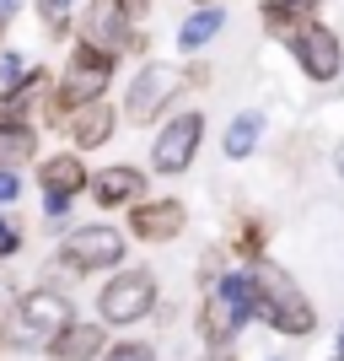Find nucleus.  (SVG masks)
I'll list each match as a JSON object with an SVG mask.
<instances>
[{"instance_id":"f257e3e1","label":"nucleus","mask_w":344,"mask_h":361,"mask_svg":"<svg viewBox=\"0 0 344 361\" xmlns=\"http://www.w3.org/2000/svg\"><path fill=\"white\" fill-rule=\"evenodd\" d=\"M253 291H258V318H264L274 334L296 340V334H312V329H317L312 302L301 297V286L280 270V264H269V259H253Z\"/></svg>"},{"instance_id":"f03ea898","label":"nucleus","mask_w":344,"mask_h":361,"mask_svg":"<svg viewBox=\"0 0 344 361\" xmlns=\"http://www.w3.org/2000/svg\"><path fill=\"white\" fill-rule=\"evenodd\" d=\"M70 324V302L49 286H32L27 297H11L6 307V345L11 350H49V340Z\"/></svg>"},{"instance_id":"7ed1b4c3","label":"nucleus","mask_w":344,"mask_h":361,"mask_svg":"<svg viewBox=\"0 0 344 361\" xmlns=\"http://www.w3.org/2000/svg\"><path fill=\"white\" fill-rule=\"evenodd\" d=\"M108 81H113V54H108V49H97V44L70 49L65 75L54 81V97H49V124H60L70 108L91 103V97H103Z\"/></svg>"},{"instance_id":"20e7f679","label":"nucleus","mask_w":344,"mask_h":361,"mask_svg":"<svg viewBox=\"0 0 344 361\" xmlns=\"http://www.w3.org/2000/svg\"><path fill=\"white\" fill-rule=\"evenodd\" d=\"M151 307H156V281H151V270H119L97 291L103 324H140Z\"/></svg>"},{"instance_id":"39448f33","label":"nucleus","mask_w":344,"mask_h":361,"mask_svg":"<svg viewBox=\"0 0 344 361\" xmlns=\"http://www.w3.org/2000/svg\"><path fill=\"white\" fill-rule=\"evenodd\" d=\"M124 259V232L119 226H75L70 238L60 243L54 264H70V275H91V270H108Z\"/></svg>"},{"instance_id":"423d86ee","label":"nucleus","mask_w":344,"mask_h":361,"mask_svg":"<svg viewBox=\"0 0 344 361\" xmlns=\"http://www.w3.org/2000/svg\"><path fill=\"white\" fill-rule=\"evenodd\" d=\"M81 44H97V49H108V54H140L146 38H140V27L113 0H91L87 11H81Z\"/></svg>"},{"instance_id":"0eeeda50","label":"nucleus","mask_w":344,"mask_h":361,"mask_svg":"<svg viewBox=\"0 0 344 361\" xmlns=\"http://www.w3.org/2000/svg\"><path fill=\"white\" fill-rule=\"evenodd\" d=\"M285 44H291V54H296V65L312 81H333V75L344 71V54H339V38H333L317 16H307L301 27H291L285 32Z\"/></svg>"},{"instance_id":"6e6552de","label":"nucleus","mask_w":344,"mask_h":361,"mask_svg":"<svg viewBox=\"0 0 344 361\" xmlns=\"http://www.w3.org/2000/svg\"><path fill=\"white\" fill-rule=\"evenodd\" d=\"M178 92H183V71H172V65H146V71L129 81V103H124V114H129L135 124H151Z\"/></svg>"},{"instance_id":"1a4fd4ad","label":"nucleus","mask_w":344,"mask_h":361,"mask_svg":"<svg viewBox=\"0 0 344 361\" xmlns=\"http://www.w3.org/2000/svg\"><path fill=\"white\" fill-rule=\"evenodd\" d=\"M199 135H205V114H178L162 135L151 140V167H156V173H183V167H194Z\"/></svg>"},{"instance_id":"9d476101","label":"nucleus","mask_w":344,"mask_h":361,"mask_svg":"<svg viewBox=\"0 0 344 361\" xmlns=\"http://www.w3.org/2000/svg\"><path fill=\"white\" fill-rule=\"evenodd\" d=\"M87 189H91V200H97L103 211H119V205H135V200L146 195V178H140V167L119 162V167H103V173H91Z\"/></svg>"},{"instance_id":"9b49d317","label":"nucleus","mask_w":344,"mask_h":361,"mask_svg":"<svg viewBox=\"0 0 344 361\" xmlns=\"http://www.w3.org/2000/svg\"><path fill=\"white\" fill-rule=\"evenodd\" d=\"M60 124L70 130V140H75L81 151H91V146H108V140H113V124H119V114H113L103 97H91V103L70 108Z\"/></svg>"},{"instance_id":"f8f14e48","label":"nucleus","mask_w":344,"mask_h":361,"mask_svg":"<svg viewBox=\"0 0 344 361\" xmlns=\"http://www.w3.org/2000/svg\"><path fill=\"white\" fill-rule=\"evenodd\" d=\"M178 232H183V205H178V200H151V205H140V200H135L129 238H140V243H172Z\"/></svg>"},{"instance_id":"ddd939ff","label":"nucleus","mask_w":344,"mask_h":361,"mask_svg":"<svg viewBox=\"0 0 344 361\" xmlns=\"http://www.w3.org/2000/svg\"><path fill=\"white\" fill-rule=\"evenodd\" d=\"M242 324H248V318L237 313V302H231L221 286H215V291L205 297V313H199V334H205V345L226 350V345H231V340L242 334Z\"/></svg>"},{"instance_id":"4468645a","label":"nucleus","mask_w":344,"mask_h":361,"mask_svg":"<svg viewBox=\"0 0 344 361\" xmlns=\"http://www.w3.org/2000/svg\"><path fill=\"white\" fill-rule=\"evenodd\" d=\"M97 350H103V324H65L54 340H49V356L54 361H97Z\"/></svg>"},{"instance_id":"2eb2a0df","label":"nucleus","mask_w":344,"mask_h":361,"mask_svg":"<svg viewBox=\"0 0 344 361\" xmlns=\"http://www.w3.org/2000/svg\"><path fill=\"white\" fill-rule=\"evenodd\" d=\"M38 178H44V195H81V189H87V167H81V157H75V151H65V157H49L44 162V173H38Z\"/></svg>"},{"instance_id":"dca6fc26","label":"nucleus","mask_w":344,"mask_h":361,"mask_svg":"<svg viewBox=\"0 0 344 361\" xmlns=\"http://www.w3.org/2000/svg\"><path fill=\"white\" fill-rule=\"evenodd\" d=\"M38 87H44V71H27L22 81H11V87L0 92V124L27 119V108H32V97H38Z\"/></svg>"},{"instance_id":"f3484780","label":"nucleus","mask_w":344,"mask_h":361,"mask_svg":"<svg viewBox=\"0 0 344 361\" xmlns=\"http://www.w3.org/2000/svg\"><path fill=\"white\" fill-rule=\"evenodd\" d=\"M32 151H38V135L27 130V119L0 124V167H22V162H32Z\"/></svg>"},{"instance_id":"a211bd4d","label":"nucleus","mask_w":344,"mask_h":361,"mask_svg":"<svg viewBox=\"0 0 344 361\" xmlns=\"http://www.w3.org/2000/svg\"><path fill=\"white\" fill-rule=\"evenodd\" d=\"M221 22H226V11H221V6H199V11H194V16H189V22L178 27V44H183V49H205L210 38L221 32Z\"/></svg>"},{"instance_id":"6ab92c4d","label":"nucleus","mask_w":344,"mask_h":361,"mask_svg":"<svg viewBox=\"0 0 344 361\" xmlns=\"http://www.w3.org/2000/svg\"><path fill=\"white\" fill-rule=\"evenodd\" d=\"M312 11H317V0H269V6H264V27L285 38V32L301 27V22H307Z\"/></svg>"},{"instance_id":"aec40b11","label":"nucleus","mask_w":344,"mask_h":361,"mask_svg":"<svg viewBox=\"0 0 344 361\" xmlns=\"http://www.w3.org/2000/svg\"><path fill=\"white\" fill-rule=\"evenodd\" d=\"M258 130H264V114H237L231 119V130H226V157H248V151L258 146Z\"/></svg>"},{"instance_id":"412c9836","label":"nucleus","mask_w":344,"mask_h":361,"mask_svg":"<svg viewBox=\"0 0 344 361\" xmlns=\"http://www.w3.org/2000/svg\"><path fill=\"white\" fill-rule=\"evenodd\" d=\"M231 248H237V259H248V264H253L258 248H264V221H242V232L231 238Z\"/></svg>"},{"instance_id":"4be33fe9","label":"nucleus","mask_w":344,"mask_h":361,"mask_svg":"<svg viewBox=\"0 0 344 361\" xmlns=\"http://www.w3.org/2000/svg\"><path fill=\"white\" fill-rule=\"evenodd\" d=\"M38 16H44L49 32H65L70 27V0H38Z\"/></svg>"},{"instance_id":"5701e85b","label":"nucleus","mask_w":344,"mask_h":361,"mask_svg":"<svg viewBox=\"0 0 344 361\" xmlns=\"http://www.w3.org/2000/svg\"><path fill=\"white\" fill-rule=\"evenodd\" d=\"M108 361H156V350L140 340H124V345H108Z\"/></svg>"},{"instance_id":"b1692460","label":"nucleus","mask_w":344,"mask_h":361,"mask_svg":"<svg viewBox=\"0 0 344 361\" xmlns=\"http://www.w3.org/2000/svg\"><path fill=\"white\" fill-rule=\"evenodd\" d=\"M44 211H49V226H65L70 221V195H44Z\"/></svg>"},{"instance_id":"393cba45","label":"nucleus","mask_w":344,"mask_h":361,"mask_svg":"<svg viewBox=\"0 0 344 361\" xmlns=\"http://www.w3.org/2000/svg\"><path fill=\"white\" fill-rule=\"evenodd\" d=\"M22 200V178H16V167H0V205H11Z\"/></svg>"},{"instance_id":"a878e982","label":"nucleus","mask_w":344,"mask_h":361,"mask_svg":"<svg viewBox=\"0 0 344 361\" xmlns=\"http://www.w3.org/2000/svg\"><path fill=\"white\" fill-rule=\"evenodd\" d=\"M16 248H22V232H16V226L6 221V216H0V259H11Z\"/></svg>"},{"instance_id":"bb28decb","label":"nucleus","mask_w":344,"mask_h":361,"mask_svg":"<svg viewBox=\"0 0 344 361\" xmlns=\"http://www.w3.org/2000/svg\"><path fill=\"white\" fill-rule=\"evenodd\" d=\"M0 75H6V87H11V81H22V75H27L22 54H0Z\"/></svg>"},{"instance_id":"cd10ccee","label":"nucleus","mask_w":344,"mask_h":361,"mask_svg":"<svg viewBox=\"0 0 344 361\" xmlns=\"http://www.w3.org/2000/svg\"><path fill=\"white\" fill-rule=\"evenodd\" d=\"M113 6H119V11L129 16V22H146V16H151V6H156V0H113Z\"/></svg>"},{"instance_id":"c85d7f7f","label":"nucleus","mask_w":344,"mask_h":361,"mask_svg":"<svg viewBox=\"0 0 344 361\" xmlns=\"http://www.w3.org/2000/svg\"><path fill=\"white\" fill-rule=\"evenodd\" d=\"M16 6H22V0H0V32H6V22L16 16Z\"/></svg>"},{"instance_id":"c756f323","label":"nucleus","mask_w":344,"mask_h":361,"mask_svg":"<svg viewBox=\"0 0 344 361\" xmlns=\"http://www.w3.org/2000/svg\"><path fill=\"white\" fill-rule=\"evenodd\" d=\"M11 297H16V291L6 286V275H0V313H6V307H11Z\"/></svg>"},{"instance_id":"7c9ffc66","label":"nucleus","mask_w":344,"mask_h":361,"mask_svg":"<svg viewBox=\"0 0 344 361\" xmlns=\"http://www.w3.org/2000/svg\"><path fill=\"white\" fill-rule=\"evenodd\" d=\"M339 178H344V146H339Z\"/></svg>"},{"instance_id":"2f4dec72","label":"nucleus","mask_w":344,"mask_h":361,"mask_svg":"<svg viewBox=\"0 0 344 361\" xmlns=\"http://www.w3.org/2000/svg\"><path fill=\"white\" fill-rule=\"evenodd\" d=\"M339 361H344V345H339Z\"/></svg>"},{"instance_id":"473e14b6","label":"nucleus","mask_w":344,"mask_h":361,"mask_svg":"<svg viewBox=\"0 0 344 361\" xmlns=\"http://www.w3.org/2000/svg\"><path fill=\"white\" fill-rule=\"evenodd\" d=\"M339 345H344V340H339Z\"/></svg>"}]
</instances>
